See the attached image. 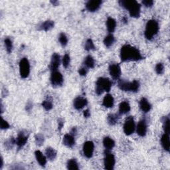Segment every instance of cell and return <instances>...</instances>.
<instances>
[{
    "instance_id": "22",
    "label": "cell",
    "mask_w": 170,
    "mask_h": 170,
    "mask_svg": "<svg viewBox=\"0 0 170 170\" xmlns=\"http://www.w3.org/2000/svg\"><path fill=\"white\" fill-rule=\"evenodd\" d=\"M54 25H55V23L53 21L47 20L41 24V25L39 26V29L41 31H48L51 30L52 28H53Z\"/></svg>"
},
{
    "instance_id": "33",
    "label": "cell",
    "mask_w": 170,
    "mask_h": 170,
    "mask_svg": "<svg viewBox=\"0 0 170 170\" xmlns=\"http://www.w3.org/2000/svg\"><path fill=\"white\" fill-rule=\"evenodd\" d=\"M85 49L87 51H92V50H95V44H94V43L92 41V40L91 39H87V41H86V43H85Z\"/></svg>"
},
{
    "instance_id": "14",
    "label": "cell",
    "mask_w": 170,
    "mask_h": 170,
    "mask_svg": "<svg viewBox=\"0 0 170 170\" xmlns=\"http://www.w3.org/2000/svg\"><path fill=\"white\" fill-rule=\"evenodd\" d=\"M102 2L101 0H92V1H89L86 3V9L90 12H95L101 6Z\"/></svg>"
},
{
    "instance_id": "39",
    "label": "cell",
    "mask_w": 170,
    "mask_h": 170,
    "mask_svg": "<svg viewBox=\"0 0 170 170\" xmlns=\"http://www.w3.org/2000/svg\"><path fill=\"white\" fill-rule=\"evenodd\" d=\"M14 144H16V141H15V139L12 137L10 138V139L8 140L6 142H5V145L6 146V148L8 149L12 148Z\"/></svg>"
},
{
    "instance_id": "41",
    "label": "cell",
    "mask_w": 170,
    "mask_h": 170,
    "mask_svg": "<svg viewBox=\"0 0 170 170\" xmlns=\"http://www.w3.org/2000/svg\"><path fill=\"white\" fill-rule=\"evenodd\" d=\"M154 1L152 0H144L142 1V4L146 8H150L154 5Z\"/></svg>"
},
{
    "instance_id": "4",
    "label": "cell",
    "mask_w": 170,
    "mask_h": 170,
    "mask_svg": "<svg viewBox=\"0 0 170 170\" xmlns=\"http://www.w3.org/2000/svg\"><path fill=\"white\" fill-rule=\"evenodd\" d=\"M158 31H159V25H158V23L154 19L149 20L147 23H146L145 25V29L144 32L145 37L148 40H151L156 35H157Z\"/></svg>"
},
{
    "instance_id": "9",
    "label": "cell",
    "mask_w": 170,
    "mask_h": 170,
    "mask_svg": "<svg viewBox=\"0 0 170 170\" xmlns=\"http://www.w3.org/2000/svg\"><path fill=\"white\" fill-rule=\"evenodd\" d=\"M50 80L51 85L53 86H61L63 83V77L62 74L58 71H53L51 73Z\"/></svg>"
},
{
    "instance_id": "28",
    "label": "cell",
    "mask_w": 170,
    "mask_h": 170,
    "mask_svg": "<svg viewBox=\"0 0 170 170\" xmlns=\"http://www.w3.org/2000/svg\"><path fill=\"white\" fill-rule=\"evenodd\" d=\"M162 122L163 124V128L164 132L169 134V130H170V120L169 118L167 116L163 117L162 119Z\"/></svg>"
},
{
    "instance_id": "29",
    "label": "cell",
    "mask_w": 170,
    "mask_h": 170,
    "mask_svg": "<svg viewBox=\"0 0 170 170\" xmlns=\"http://www.w3.org/2000/svg\"><path fill=\"white\" fill-rule=\"evenodd\" d=\"M84 64L87 69H92L95 67V60H94L93 57L90 55H89L85 58Z\"/></svg>"
},
{
    "instance_id": "36",
    "label": "cell",
    "mask_w": 170,
    "mask_h": 170,
    "mask_svg": "<svg viewBox=\"0 0 170 170\" xmlns=\"http://www.w3.org/2000/svg\"><path fill=\"white\" fill-rule=\"evenodd\" d=\"M70 62H71V58H70L69 55L65 54L64 55V57L63 58V61H62L63 67L65 69L68 68V67L69 66V64H70Z\"/></svg>"
},
{
    "instance_id": "17",
    "label": "cell",
    "mask_w": 170,
    "mask_h": 170,
    "mask_svg": "<svg viewBox=\"0 0 170 170\" xmlns=\"http://www.w3.org/2000/svg\"><path fill=\"white\" fill-rule=\"evenodd\" d=\"M63 143L68 148H73L75 145L74 136L71 134H65L63 139Z\"/></svg>"
},
{
    "instance_id": "44",
    "label": "cell",
    "mask_w": 170,
    "mask_h": 170,
    "mask_svg": "<svg viewBox=\"0 0 170 170\" xmlns=\"http://www.w3.org/2000/svg\"><path fill=\"white\" fill-rule=\"evenodd\" d=\"M83 115H84L85 118H89V117H90V110L89 109L85 110L83 112Z\"/></svg>"
},
{
    "instance_id": "7",
    "label": "cell",
    "mask_w": 170,
    "mask_h": 170,
    "mask_svg": "<svg viewBox=\"0 0 170 170\" xmlns=\"http://www.w3.org/2000/svg\"><path fill=\"white\" fill-rule=\"evenodd\" d=\"M116 163L115 157L108 150H106L104 151V168L107 170L114 169Z\"/></svg>"
},
{
    "instance_id": "6",
    "label": "cell",
    "mask_w": 170,
    "mask_h": 170,
    "mask_svg": "<svg viewBox=\"0 0 170 170\" xmlns=\"http://www.w3.org/2000/svg\"><path fill=\"white\" fill-rule=\"evenodd\" d=\"M19 73L21 77L26 79L30 74V63L27 58H23L21 59L19 64Z\"/></svg>"
},
{
    "instance_id": "34",
    "label": "cell",
    "mask_w": 170,
    "mask_h": 170,
    "mask_svg": "<svg viewBox=\"0 0 170 170\" xmlns=\"http://www.w3.org/2000/svg\"><path fill=\"white\" fill-rule=\"evenodd\" d=\"M58 41H59L61 45L63 47H65L68 44V38L66 35L64 33H60L59 37H58Z\"/></svg>"
},
{
    "instance_id": "18",
    "label": "cell",
    "mask_w": 170,
    "mask_h": 170,
    "mask_svg": "<svg viewBox=\"0 0 170 170\" xmlns=\"http://www.w3.org/2000/svg\"><path fill=\"white\" fill-rule=\"evenodd\" d=\"M161 144L164 150L169 152L170 148L169 144V134L164 133L161 138Z\"/></svg>"
},
{
    "instance_id": "19",
    "label": "cell",
    "mask_w": 170,
    "mask_h": 170,
    "mask_svg": "<svg viewBox=\"0 0 170 170\" xmlns=\"http://www.w3.org/2000/svg\"><path fill=\"white\" fill-rule=\"evenodd\" d=\"M35 156H36V158L39 165L42 167H45L47 163V157L45 156L42 152L39 150L36 151Z\"/></svg>"
},
{
    "instance_id": "12",
    "label": "cell",
    "mask_w": 170,
    "mask_h": 170,
    "mask_svg": "<svg viewBox=\"0 0 170 170\" xmlns=\"http://www.w3.org/2000/svg\"><path fill=\"white\" fill-rule=\"evenodd\" d=\"M109 73L114 79L118 80L121 75V68L118 64H111L109 66Z\"/></svg>"
},
{
    "instance_id": "16",
    "label": "cell",
    "mask_w": 170,
    "mask_h": 170,
    "mask_svg": "<svg viewBox=\"0 0 170 170\" xmlns=\"http://www.w3.org/2000/svg\"><path fill=\"white\" fill-rule=\"evenodd\" d=\"M88 104L87 100L85 98L78 96L73 101L74 108L77 110H80L86 107Z\"/></svg>"
},
{
    "instance_id": "46",
    "label": "cell",
    "mask_w": 170,
    "mask_h": 170,
    "mask_svg": "<svg viewBox=\"0 0 170 170\" xmlns=\"http://www.w3.org/2000/svg\"><path fill=\"white\" fill-rule=\"evenodd\" d=\"M70 134H72L73 136H75L76 135H77V128H76L75 127H73V128H72L71 131V133H70Z\"/></svg>"
},
{
    "instance_id": "38",
    "label": "cell",
    "mask_w": 170,
    "mask_h": 170,
    "mask_svg": "<svg viewBox=\"0 0 170 170\" xmlns=\"http://www.w3.org/2000/svg\"><path fill=\"white\" fill-rule=\"evenodd\" d=\"M156 72L157 74H162L164 72V66L162 63H157L155 67Z\"/></svg>"
},
{
    "instance_id": "37",
    "label": "cell",
    "mask_w": 170,
    "mask_h": 170,
    "mask_svg": "<svg viewBox=\"0 0 170 170\" xmlns=\"http://www.w3.org/2000/svg\"><path fill=\"white\" fill-rule=\"evenodd\" d=\"M41 104H42V107H43V108L47 111L51 110L52 108V107H53L52 102L49 101H44Z\"/></svg>"
},
{
    "instance_id": "49",
    "label": "cell",
    "mask_w": 170,
    "mask_h": 170,
    "mask_svg": "<svg viewBox=\"0 0 170 170\" xmlns=\"http://www.w3.org/2000/svg\"><path fill=\"white\" fill-rule=\"evenodd\" d=\"M1 160H2V164H1V167H0V168H1V169H2V167H3V158L2 157V159H1Z\"/></svg>"
},
{
    "instance_id": "11",
    "label": "cell",
    "mask_w": 170,
    "mask_h": 170,
    "mask_svg": "<svg viewBox=\"0 0 170 170\" xmlns=\"http://www.w3.org/2000/svg\"><path fill=\"white\" fill-rule=\"evenodd\" d=\"M95 150V144L92 141H86L84 143L83 147V151L84 156L87 158H90L93 156Z\"/></svg>"
},
{
    "instance_id": "8",
    "label": "cell",
    "mask_w": 170,
    "mask_h": 170,
    "mask_svg": "<svg viewBox=\"0 0 170 170\" xmlns=\"http://www.w3.org/2000/svg\"><path fill=\"white\" fill-rule=\"evenodd\" d=\"M135 128H136V127H135V122L133 117L129 116L126 120L124 127H123L124 132L127 136H130V135L132 134L134 132Z\"/></svg>"
},
{
    "instance_id": "43",
    "label": "cell",
    "mask_w": 170,
    "mask_h": 170,
    "mask_svg": "<svg viewBox=\"0 0 170 170\" xmlns=\"http://www.w3.org/2000/svg\"><path fill=\"white\" fill-rule=\"evenodd\" d=\"M64 126V122L62 118H59L58 120V128L60 131L61 130V129L63 128Z\"/></svg>"
},
{
    "instance_id": "3",
    "label": "cell",
    "mask_w": 170,
    "mask_h": 170,
    "mask_svg": "<svg viewBox=\"0 0 170 170\" xmlns=\"http://www.w3.org/2000/svg\"><path fill=\"white\" fill-rule=\"evenodd\" d=\"M112 82L108 78H98L96 83L95 92L96 95H101L104 92H109L112 88Z\"/></svg>"
},
{
    "instance_id": "47",
    "label": "cell",
    "mask_w": 170,
    "mask_h": 170,
    "mask_svg": "<svg viewBox=\"0 0 170 170\" xmlns=\"http://www.w3.org/2000/svg\"><path fill=\"white\" fill-rule=\"evenodd\" d=\"M51 3L53 5H55V6H57V5L59 4V3H58V2H57V1H51Z\"/></svg>"
},
{
    "instance_id": "32",
    "label": "cell",
    "mask_w": 170,
    "mask_h": 170,
    "mask_svg": "<svg viewBox=\"0 0 170 170\" xmlns=\"http://www.w3.org/2000/svg\"><path fill=\"white\" fill-rule=\"evenodd\" d=\"M4 44L7 52L8 53H11L13 49L12 41H11L9 38H5L4 40Z\"/></svg>"
},
{
    "instance_id": "1",
    "label": "cell",
    "mask_w": 170,
    "mask_h": 170,
    "mask_svg": "<svg viewBox=\"0 0 170 170\" xmlns=\"http://www.w3.org/2000/svg\"><path fill=\"white\" fill-rule=\"evenodd\" d=\"M120 58L122 62L138 61L143 59L141 52L134 47L126 44L120 49Z\"/></svg>"
},
{
    "instance_id": "48",
    "label": "cell",
    "mask_w": 170,
    "mask_h": 170,
    "mask_svg": "<svg viewBox=\"0 0 170 170\" xmlns=\"http://www.w3.org/2000/svg\"><path fill=\"white\" fill-rule=\"evenodd\" d=\"M122 20H123V21H124V23H127V21H128V19H126V17H124V18L122 19Z\"/></svg>"
},
{
    "instance_id": "30",
    "label": "cell",
    "mask_w": 170,
    "mask_h": 170,
    "mask_svg": "<svg viewBox=\"0 0 170 170\" xmlns=\"http://www.w3.org/2000/svg\"><path fill=\"white\" fill-rule=\"evenodd\" d=\"M118 121V116L116 114H110L107 116V122L110 126L115 125Z\"/></svg>"
},
{
    "instance_id": "40",
    "label": "cell",
    "mask_w": 170,
    "mask_h": 170,
    "mask_svg": "<svg viewBox=\"0 0 170 170\" xmlns=\"http://www.w3.org/2000/svg\"><path fill=\"white\" fill-rule=\"evenodd\" d=\"M10 127V125L9 123L5 120L2 117V121H1V129L2 130H7V129H9Z\"/></svg>"
},
{
    "instance_id": "45",
    "label": "cell",
    "mask_w": 170,
    "mask_h": 170,
    "mask_svg": "<svg viewBox=\"0 0 170 170\" xmlns=\"http://www.w3.org/2000/svg\"><path fill=\"white\" fill-rule=\"evenodd\" d=\"M33 108V104L31 102H28L26 105V110L27 111H30Z\"/></svg>"
},
{
    "instance_id": "27",
    "label": "cell",
    "mask_w": 170,
    "mask_h": 170,
    "mask_svg": "<svg viewBox=\"0 0 170 170\" xmlns=\"http://www.w3.org/2000/svg\"><path fill=\"white\" fill-rule=\"evenodd\" d=\"M114 41H115V39H114V36L112 33H110L108 35V36L105 37L104 39V44L107 47H110L114 44Z\"/></svg>"
},
{
    "instance_id": "35",
    "label": "cell",
    "mask_w": 170,
    "mask_h": 170,
    "mask_svg": "<svg viewBox=\"0 0 170 170\" xmlns=\"http://www.w3.org/2000/svg\"><path fill=\"white\" fill-rule=\"evenodd\" d=\"M35 140H36V143L38 146H41L44 143V136L41 134H36L35 136Z\"/></svg>"
},
{
    "instance_id": "20",
    "label": "cell",
    "mask_w": 170,
    "mask_h": 170,
    "mask_svg": "<svg viewBox=\"0 0 170 170\" xmlns=\"http://www.w3.org/2000/svg\"><path fill=\"white\" fill-rule=\"evenodd\" d=\"M114 99L113 96L111 95H110V94H108V95H107L104 97L102 104L104 107L108 108H112L114 106Z\"/></svg>"
},
{
    "instance_id": "2",
    "label": "cell",
    "mask_w": 170,
    "mask_h": 170,
    "mask_svg": "<svg viewBox=\"0 0 170 170\" xmlns=\"http://www.w3.org/2000/svg\"><path fill=\"white\" fill-rule=\"evenodd\" d=\"M120 6L129 11V14L134 18H138L140 16V5L134 0H121L119 2Z\"/></svg>"
},
{
    "instance_id": "21",
    "label": "cell",
    "mask_w": 170,
    "mask_h": 170,
    "mask_svg": "<svg viewBox=\"0 0 170 170\" xmlns=\"http://www.w3.org/2000/svg\"><path fill=\"white\" fill-rule=\"evenodd\" d=\"M140 107L144 112L147 113L151 110V106L147 99L145 98H142L140 101Z\"/></svg>"
},
{
    "instance_id": "24",
    "label": "cell",
    "mask_w": 170,
    "mask_h": 170,
    "mask_svg": "<svg viewBox=\"0 0 170 170\" xmlns=\"http://www.w3.org/2000/svg\"><path fill=\"white\" fill-rule=\"evenodd\" d=\"M107 30L110 33H113L115 31V29L116 27V20L111 17H108L107 21Z\"/></svg>"
},
{
    "instance_id": "23",
    "label": "cell",
    "mask_w": 170,
    "mask_h": 170,
    "mask_svg": "<svg viewBox=\"0 0 170 170\" xmlns=\"http://www.w3.org/2000/svg\"><path fill=\"white\" fill-rule=\"evenodd\" d=\"M130 105L127 101H123L119 105V113L120 114H126L130 112Z\"/></svg>"
},
{
    "instance_id": "15",
    "label": "cell",
    "mask_w": 170,
    "mask_h": 170,
    "mask_svg": "<svg viewBox=\"0 0 170 170\" xmlns=\"http://www.w3.org/2000/svg\"><path fill=\"white\" fill-rule=\"evenodd\" d=\"M136 132L138 136L144 137L145 136L146 132H147V124L145 120H142L138 122L136 127Z\"/></svg>"
},
{
    "instance_id": "42",
    "label": "cell",
    "mask_w": 170,
    "mask_h": 170,
    "mask_svg": "<svg viewBox=\"0 0 170 170\" xmlns=\"http://www.w3.org/2000/svg\"><path fill=\"white\" fill-rule=\"evenodd\" d=\"M87 73H88V69L86 67H82V68L79 69V74L80 76H86Z\"/></svg>"
},
{
    "instance_id": "13",
    "label": "cell",
    "mask_w": 170,
    "mask_h": 170,
    "mask_svg": "<svg viewBox=\"0 0 170 170\" xmlns=\"http://www.w3.org/2000/svg\"><path fill=\"white\" fill-rule=\"evenodd\" d=\"M60 63H61L60 55L58 53H56V52L52 54L50 63V69L51 72L57 71L58 67L60 66Z\"/></svg>"
},
{
    "instance_id": "10",
    "label": "cell",
    "mask_w": 170,
    "mask_h": 170,
    "mask_svg": "<svg viewBox=\"0 0 170 170\" xmlns=\"http://www.w3.org/2000/svg\"><path fill=\"white\" fill-rule=\"evenodd\" d=\"M28 134L26 133V132L21 131L19 132L18 135H17V137L15 139L16 141V145L17 146V148L18 150L21 149L23 146H24L28 140Z\"/></svg>"
},
{
    "instance_id": "31",
    "label": "cell",
    "mask_w": 170,
    "mask_h": 170,
    "mask_svg": "<svg viewBox=\"0 0 170 170\" xmlns=\"http://www.w3.org/2000/svg\"><path fill=\"white\" fill-rule=\"evenodd\" d=\"M67 167L68 169L71 170H77L79 169V164L75 159H71L67 162Z\"/></svg>"
},
{
    "instance_id": "5",
    "label": "cell",
    "mask_w": 170,
    "mask_h": 170,
    "mask_svg": "<svg viewBox=\"0 0 170 170\" xmlns=\"http://www.w3.org/2000/svg\"><path fill=\"white\" fill-rule=\"evenodd\" d=\"M118 86L119 89L123 91L137 92L140 89V83L136 80L132 82L120 80L118 81Z\"/></svg>"
},
{
    "instance_id": "25",
    "label": "cell",
    "mask_w": 170,
    "mask_h": 170,
    "mask_svg": "<svg viewBox=\"0 0 170 170\" xmlns=\"http://www.w3.org/2000/svg\"><path fill=\"white\" fill-rule=\"evenodd\" d=\"M103 145L106 150H110L115 146V142L114 140L110 137H105L103 140Z\"/></svg>"
},
{
    "instance_id": "26",
    "label": "cell",
    "mask_w": 170,
    "mask_h": 170,
    "mask_svg": "<svg viewBox=\"0 0 170 170\" xmlns=\"http://www.w3.org/2000/svg\"><path fill=\"white\" fill-rule=\"evenodd\" d=\"M45 155L48 160H49L51 161L54 160L57 157V151L52 148L48 147V148H46Z\"/></svg>"
}]
</instances>
